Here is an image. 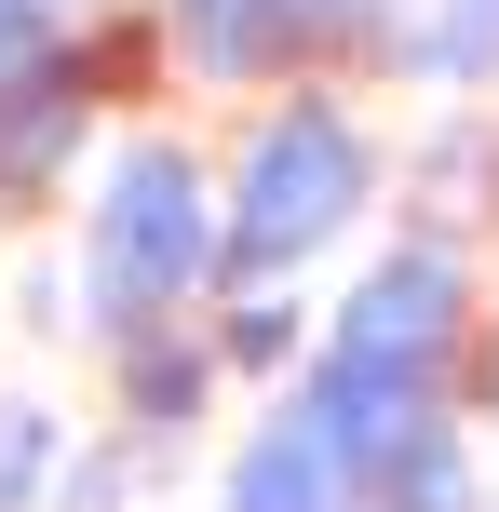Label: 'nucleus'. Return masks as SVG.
<instances>
[{
  "label": "nucleus",
  "instance_id": "1",
  "mask_svg": "<svg viewBox=\"0 0 499 512\" xmlns=\"http://www.w3.org/2000/svg\"><path fill=\"white\" fill-rule=\"evenodd\" d=\"M459 310H473V283H459V256L446 243H392L365 283H351V310H338V337L311 351V432L338 445L351 472H378V459H405V445L432 432V391H446V364H459Z\"/></svg>",
  "mask_w": 499,
  "mask_h": 512
},
{
  "label": "nucleus",
  "instance_id": "2",
  "mask_svg": "<svg viewBox=\"0 0 499 512\" xmlns=\"http://www.w3.org/2000/svg\"><path fill=\"white\" fill-rule=\"evenodd\" d=\"M230 256V216H216V189H203V162L189 149H122L95 176V230H81V283H95V310H108V337H149V310H176L189 283Z\"/></svg>",
  "mask_w": 499,
  "mask_h": 512
},
{
  "label": "nucleus",
  "instance_id": "3",
  "mask_svg": "<svg viewBox=\"0 0 499 512\" xmlns=\"http://www.w3.org/2000/svg\"><path fill=\"white\" fill-rule=\"evenodd\" d=\"M365 189H378V149L324 95L270 108L257 149H243V189H230V256L243 270H297L311 243H338L351 216H365Z\"/></svg>",
  "mask_w": 499,
  "mask_h": 512
},
{
  "label": "nucleus",
  "instance_id": "4",
  "mask_svg": "<svg viewBox=\"0 0 499 512\" xmlns=\"http://www.w3.org/2000/svg\"><path fill=\"white\" fill-rule=\"evenodd\" d=\"M351 486H365V472H351L311 418H270L230 459V512H351Z\"/></svg>",
  "mask_w": 499,
  "mask_h": 512
},
{
  "label": "nucleus",
  "instance_id": "5",
  "mask_svg": "<svg viewBox=\"0 0 499 512\" xmlns=\"http://www.w3.org/2000/svg\"><path fill=\"white\" fill-rule=\"evenodd\" d=\"M68 149H81V68L41 54V68L0 81V189H54Z\"/></svg>",
  "mask_w": 499,
  "mask_h": 512
},
{
  "label": "nucleus",
  "instance_id": "6",
  "mask_svg": "<svg viewBox=\"0 0 499 512\" xmlns=\"http://www.w3.org/2000/svg\"><path fill=\"white\" fill-rule=\"evenodd\" d=\"M311 27H351V0H176V41L203 54L216 81L270 68L284 41H311Z\"/></svg>",
  "mask_w": 499,
  "mask_h": 512
},
{
  "label": "nucleus",
  "instance_id": "7",
  "mask_svg": "<svg viewBox=\"0 0 499 512\" xmlns=\"http://www.w3.org/2000/svg\"><path fill=\"white\" fill-rule=\"evenodd\" d=\"M405 68H446V81L499 68V0H446L432 27H405Z\"/></svg>",
  "mask_w": 499,
  "mask_h": 512
},
{
  "label": "nucleus",
  "instance_id": "8",
  "mask_svg": "<svg viewBox=\"0 0 499 512\" xmlns=\"http://www.w3.org/2000/svg\"><path fill=\"white\" fill-rule=\"evenodd\" d=\"M378 499H392V512H459V499H473V472H459L446 432H419L405 459H378Z\"/></svg>",
  "mask_w": 499,
  "mask_h": 512
},
{
  "label": "nucleus",
  "instance_id": "9",
  "mask_svg": "<svg viewBox=\"0 0 499 512\" xmlns=\"http://www.w3.org/2000/svg\"><path fill=\"white\" fill-rule=\"evenodd\" d=\"M203 405V351L189 337H135V418H189Z\"/></svg>",
  "mask_w": 499,
  "mask_h": 512
},
{
  "label": "nucleus",
  "instance_id": "10",
  "mask_svg": "<svg viewBox=\"0 0 499 512\" xmlns=\"http://www.w3.org/2000/svg\"><path fill=\"white\" fill-rule=\"evenodd\" d=\"M41 459H54V418H41V405H0V499L41 486Z\"/></svg>",
  "mask_w": 499,
  "mask_h": 512
},
{
  "label": "nucleus",
  "instance_id": "11",
  "mask_svg": "<svg viewBox=\"0 0 499 512\" xmlns=\"http://www.w3.org/2000/svg\"><path fill=\"white\" fill-rule=\"evenodd\" d=\"M284 337H297V310H230V364H284Z\"/></svg>",
  "mask_w": 499,
  "mask_h": 512
},
{
  "label": "nucleus",
  "instance_id": "12",
  "mask_svg": "<svg viewBox=\"0 0 499 512\" xmlns=\"http://www.w3.org/2000/svg\"><path fill=\"white\" fill-rule=\"evenodd\" d=\"M14 68H41V14H27V0H0V81Z\"/></svg>",
  "mask_w": 499,
  "mask_h": 512
},
{
  "label": "nucleus",
  "instance_id": "13",
  "mask_svg": "<svg viewBox=\"0 0 499 512\" xmlns=\"http://www.w3.org/2000/svg\"><path fill=\"white\" fill-rule=\"evenodd\" d=\"M27 14H41V0H27Z\"/></svg>",
  "mask_w": 499,
  "mask_h": 512
}]
</instances>
